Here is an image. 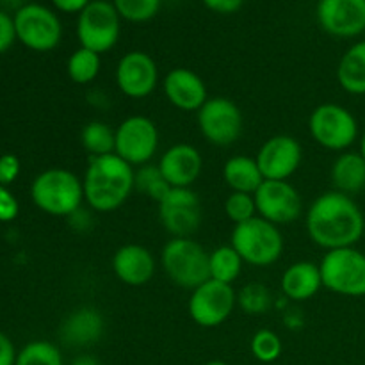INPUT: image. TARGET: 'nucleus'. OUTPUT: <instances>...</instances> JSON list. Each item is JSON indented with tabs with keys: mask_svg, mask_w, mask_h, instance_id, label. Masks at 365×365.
<instances>
[{
	"mask_svg": "<svg viewBox=\"0 0 365 365\" xmlns=\"http://www.w3.org/2000/svg\"><path fill=\"white\" fill-rule=\"evenodd\" d=\"M16 39L34 52H50L63 39L59 16L43 4H24L13 14Z\"/></svg>",
	"mask_w": 365,
	"mask_h": 365,
	"instance_id": "obj_9",
	"label": "nucleus"
},
{
	"mask_svg": "<svg viewBox=\"0 0 365 365\" xmlns=\"http://www.w3.org/2000/svg\"><path fill=\"white\" fill-rule=\"evenodd\" d=\"M359 141H360V155L364 157L365 159V127H364V130H362V134H360V138H359Z\"/></svg>",
	"mask_w": 365,
	"mask_h": 365,
	"instance_id": "obj_43",
	"label": "nucleus"
},
{
	"mask_svg": "<svg viewBox=\"0 0 365 365\" xmlns=\"http://www.w3.org/2000/svg\"><path fill=\"white\" fill-rule=\"evenodd\" d=\"M309 130L314 141L330 152H346L360 138L355 114L339 103H321L309 118Z\"/></svg>",
	"mask_w": 365,
	"mask_h": 365,
	"instance_id": "obj_7",
	"label": "nucleus"
},
{
	"mask_svg": "<svg viewBox=\"0 0 365 365\" xmlns=\"http://www.w3.org/2000/svg\"><path fill=\"white\" fill-rule=\"evenodd\" d=\"M100 68H102L100 53L88 48H82V46H78V48L68 57L66 63L68 77H70V81L77 86H86L95 82V78L98 77L100 73Z\"/></svg>",
	"mask_w": 365,
	"mask_h": 365,
	"instance_id": "obj_28",
	"label": "nucleus"
},
{
	"mask_svg": "<svg viewBox=\"0 0 365 365\" xmlns=\"http://www.w3.org/2000/svg\"><path fill=\"white\" fill-rule=\"evenodd\" d=\"M134 166L116 153L89 157L82 185L84 202L93 212H114L134 192Z\"/></svg>",
	"mask_w": 365,
	"mask_h": 365,
	"instance_id": "obj_2",
	"label": "nucleus"
},
{
	"mask_svg": "<svg viewBox=\"0 0 365 365\" xmlns=\"http://www.w3.org/2000/svg\"><path fill=\"white\" fill-rule=\"evenodd\" d=\"M159 220L171 237H191L202 225V205L191 187H171L159 203Z\"/></svg>",
	"mask_w": 365,
	"mask_h": 365,
	"instance_id": "obj_13",
	"label": "nucleus"
},
{
	"mask_svg": "<svg viewBox=\"0 0 365 365\" xmlns=\"http://www.w3.org/2000/svg\"><path fill=\"white\" fill-rule=\"evenodd\" d=\"M159 150V128L150 118L134 114L116 127L114 153L130 166H145Z\"/></svg>",
	"mask_w": 365,
	"mask_h": 365,
	"instance_id": "obj_10",
	"label": "nucleus"
},
{
	"mask_svg": "<svg viewBox=\"0 0 365 365\" xmlns=\"http://www.w3.org/2000/svg\"><path fill=\"white\" fill-rule=\"evenodd\" d=\"M70 365H102L100 364V360L96 359V356H93V355H78V356H75L73 360H71V364Z\"/></svg>",
	"mask_w": 365,
	"mask_h": 365,
	"instance_id": "obj_42",
	"label": "nucleus"
},
{
	"mask_svg": "<svg viewBox=\"0 0 365 365\" xmlns=\"http://www.w3.org/2000/svg\"><path fill=\"white\" fill-rule=\"evenodd\" d=\"M209 253L191 237H171L160 252V266L175 285L192 291L209 280Z\"/></svg>",
	"mask_w": 365,
	"mask_h": 365,
	"instance_id": "obj_5",
	"label": "nucleus"
},
{
	"mask_svg": "<svg viewBox=\"0 0 365 365\" xmlns=\"http://www.w3.org/2000/svg\"><path fill=\"white\" fill-rule=\"evenodd\" d=\"M121 32V16L110 0H93L78 13L77 39L82 48L106 53L116 46Z\"/></svg>",
	"mask_w": 365,
	"mask_h": 365,
	"instance_id": "obj_8",
	"label": "nucleus"
},
{
	"mask_svg": "<svg viewBox=\"0 0 365 365\" xmlns=\"http://www.w3.org/2000/svg\"><path fill=\"white\" fill-rule=\"evenodd\" d=\"M242 259L232 245H225L209 253V278L232 285L242 273Z\"/></svg>",
	"mask_w": 365,
	"mask_h": 365,
	"instance_id": "obj_27",
	"label": "nucleus"
},
{
	"mask_svg": "<svg viewBox=\"0 0 365 365\" xmlns=\"http://www.w3.org/2000/svg\"><path fill=\"white\" fill-rule=\"evenodd\" d=\"M68 223H70V227L73 228V230L77 232H89L93 228V210L89 209H84V207H81L78 210H75L73 214H71L70 217H66Z\"/></svg>",
	"mask_w": 365,
	"mask_h": 365,
	"instance_id": "obj_38",
	"label": "nucleus"
},
{
	"mask_svg": "<svg viewBox=\"0 0 365 365\" xmlns=\"http://www.w3.org/2000/svg\"><path fill=\"white\" fill-rule=\"evenodd\" d=\"M198 128L205 141L214 146H230L242 134V113L235 102L225 96H212L196 113Z\"/></svg>",
	"mask_w": 365,
	"mask_h": 365,
	"instance_id": "obj_12",
	"label": "nucleus"
},
{
	"mask_svg": "<svg viewBox=\"0 0 365 365\" xmlns=\"http://www.w3.org/2000/svg\"><path fill=\"white\" fill-rule=\"evenodd\" d=\"M282 292L291 302H307L323 287L319 264L299 260L291 264L282 274Z\"/></svg>",
	"mask_w": 365,
	"mask_h": 365,
	"instance_id": "obj_22",
	"label": "nucleus"
},
{
	"mask_svg": "<svg viewBox=\"0 0 365 365\" xmlns=\"http://www.w3.org/2000/svg\"><path fill=\"white\" fill-rule=\"evenodd\" d=\"M250 349H252V355L255 356V360L262 364H271L277 362L282 356L284 351V344H282L280 335L274 334L273 330H259L252 337L250 342Z\"/></svg>",
	"mask_w": 365,
	"mask_h": 365,
	"instance_id": "obj_33",
	"label": "nucleus"
},
{
	"mask_svg": "<svg viewBox=\"0 0 365 365\" xmlns=\"http://www.w3.org/2000/svg\"><path fill=\"white\" fill-rule=\"evenodd\" d=\"M303 148L292 135H273L257 152L255 160L264 180H289L302 166Z\"/></svg>",
	"mask_w": 365,
	"mask_h": 365,
	"instance_id": "obj_16",
	"label": "nucleus"
},
{
	"mask_svg": "<svg viewBox=\"0 0 365 365\" xmlns=\"http://www.w3.org/2000/svg\"><path fill=\"white\" fill-rule=\"evenodd\" d=\"M237 307V292L232 285L207 280L189 296L187 310L191 319L202 328H216L234 314Z\"/></svg>",
	"mask_w": 365,
	"mask_h": 365,
	"instance_id": "obj_11",
	"label": "nucleus"
},
{
	"mask_svg": "<svg viewBox=\"0 0 365 365\" xmlns=\"http://www.w3.org/2000/svg\"><path fill=\"white\" fill-rule=\"evenodd\" d=\"M157 166L171 187H191L202 175L203 159L196 146L177 143L160 155Z\"/></svg>",
	"mask_w": 365,
	"mask_h": 365,
	"instance_id": "obj_19",
	"label": "nucleus"
},
{
	"mask_svg": "<svg viewBox=\"0 0 365 365\" xmlns=\"http://www.w3.org/2000/svg\"><path fill=\"white\" fill-rule=\"evenodd\" d=\"M230 245L241 255L245 264L267 267L280 260L284 253V235L280 227L255 216L245 223L234 225Z\"/></svg>",
	"mask_w": 365,
	"mask_h": 365,
	"instance_id": "obj_4",
	"label": "nucleus"
},
{
	"mask_svg": "<svg viewBox=\"0 0 365 365\" xmlns=\"http://www.w3.org/2000/svg\"><path fill=\"white\" fill-rule=\"evenodd\" d=\"M323 287L346 298L365 296V253L349 248L330 250L319 262Z\"/></svg>",
	"mask_w": 365,
	"mask_h": 365,
	"instance_id": "obj_6",
	"label": "nucleus"
},
{
	"mask_svg": "<svg viewBox=\"0 0 365 365\" xmlns=\"http://www.w3.org/2000/svg\"><path fill=\"white\" fill-rule=\"evenodd\" d=\"M237 307L248 316H262L273 307V294L259 282H250L237 292Z\"/></svg>",
	"mask_w": 365,
	"mask_h": 365,
	"instance_id": "obj_31",
	"label": "nucleus"
},
{
	"mask_svg": "<svg viewBox=\"0 0 365 365\" xmlns=\"http://www.w3.org/2000/svg\"><path fill=\"white\" fill-rule=\"evenodd\" d=\"M18 212H20V203H18L16 196L9 191V187L0 185V221L9 223V221L16 220Z\"/></svg>",
	"mask_w": 365,
	"mask_h": 365,
	"instance_id": "obj_35",
	"label": "nucleus"
},
{
	"mask_svg": "<svg viewBox=\"0 0 365 365\" xmlns=\"http://www.w3.org/2000/svg\"><path fill=\"white\" fill-rule=\"evenodd\" d=\"M114 78L121 95L132 100H143L159 86V68L150 53L132 50L118 61Z\"/></svg>",
	"mask_w": 365,
	"mask_h": 365,
	"instance_id": "obj_14",
	"label": "nucleus"
},
{
	"mask_svg": "<svg viewBox=\"0 0 365 365\" xmlns=\"http://www.w3.org/2000/svg\"><path fill=\"white\" fill-rule=\"evenodd\" d=\"M205 365H228V364L223 362V360H210V362H207Z\"/></svg>",
	"mask_w": 365,
	"mask_h": 365,
	"instance_id": "obj_44",
	"label": "nucleus"
},
{
	"mask_svg": "<svg viewBox=\"0 0 365 365\" xmlns=\"http://www.w3.org/2000/svg\"><path fill=\"white\" fill-rule=\"evenodd\" d=\"M335 191L351 196L365 189V159L360 152H342L331 166Z\"/></svg>",
	"mask_w": 365,
	"mask_h": 365,
	"instance_id": "obj_23",
	"label": "nucleus"
},
{
	"mask_svg": "<svg viewBox=\"0 0 365 365\" xmlns=\"http://www.w3.org/2000/svg\"><path fill=\"white\" fill-rule=\"evenodd\" d=\"M14 365H64V359L53 342L32 341L18 351Z\"/></svg>",
	"mask_w": 365,
	"mask_h": 365,
	"instance_id": "obj_30",
	"label": "nucleus"
},
{
	"mask_svg": "<svg viewBox=\"0 0 365 365\" xmlns=\"http://www.w3.org/2000/svg\"><path fill=\"white\" fill-rule=\"evenodd\" d=\"M163 91L168 102L184 113H198L210 98L203 78L189 68H173L163 78Z\"/></svg>",
	"mask_w": 365,
	"mask_h": 365,
	"instance_id": "obj_18",
	"label": "nucleus"
},
{
	"mask_svg": "<svg viewBox=\"0 0 365 365\" xmlns=\"http://www.w3.org/2000/svg\"><path fill=\"white\" fill-rule=\"evenodd\" d=\"M91 2L93 0H52V4L56 6L57 11H61V13H68V14H75V13L78 14Z\"/></svg>",
	"mask_w": 365,
	"mask_h": 365,
	"instance_id": "obj_41",
	"label": "nucleus"
},
{
	"mask_svg": "<svg viewBox=\"0 0 365 365\" xmlns=\"http://www.w3.org/2000/svg\"><path fill=\"white\" fill-rule=\"evenodd\" d=\"M16 348L13 341L0 330V365H14L16 362Z\"/></svg>",
	"mask_w": 365,
	"mask_h": 365,
	"instance_id": "obj_40",
	"label": "nucleus"
},
{
	"mask_svg": "<svg viewBox=\"0 0 365 365\" xmlns=\"http://www.w3.org/2000/svg\"><path fill=\"white\" fill-rule=\"evenodd\" d=\"M16 41V31H14V20L7 11L0 9V56L6 53Z\"/></svg>",
	"mask_w": 365,
	"mask_h": 365,
	"instance_id": "obj_37",
	"label": "nucleus"
},
{
	"mask_svg": "<svg viewBox=\"0 0 365 365\" xmlns=\"http://www.w3.org/2000/svg\"><path fill=\"white\" fill-rule=\"evenodd\" d=\"M225 184L235 192H248L255 195L257 189L262 185L264 177L257 164L255 157L235 155L225 163L223 166Z\"/></svg>",
	"mask_w": 365,
	"mask_h": 365,
	"instance_id": "obj_24",
	"label": "nucleus"
},
{
	"mask_svg": "<svg viewBox=\"0 0 365 365\" xmlns=\"http://www.w3.org/2000/svg\"><path fill=\"white\" fill-rule=\"evenodd\" d=\"M253 196L257 216L277 227L292 223L302 214V196L289 180H264Z\"/></svg>",
	"mask_w": 365,
	"mask_h": 365,
	"instance_id": "obj_15",
	"label": "nucleus"
},
{
	"mask_svg": "<svg viewBox=\"0 0 365 365\" xmlns=\"http://www.w3.org/2000/svg\"><path fill=\"white\" fill-rule=\"evenodd\" d=\"M317 21L335 38H355L365 31V0H319Z\"/></svg>",
	"mask_w": 365,
	"mask_h": 365,
	"instance_id": "obj_17",
	"label": "nucleus"
},
{
	"mask_svg": "<svg viewBox=\"0 0 365 365\" xmlns=\"http://www.w3.org/2000/svg\"><path fill=\"white\" fill-rule=\"evenodd\" d=\"M337 81L349 95H365V41L346 50L339 61Z\"/></svg>",
	"mask_w": 365,
	"mask_h": 365,
	"instance_id": "obj_25",
	"label": "nucleus"
},
{
	"mask_svg": "<svg viewBox=\"0 0 365 365\" xmlns=\"http://www.w3.org/2000/svg\"><path fill=\"white\" fill-rule=\"evenodd\" d=\"M20 159L13 153H4L0 155V185H11L20 175Z\"/></svg>",
	"mask_w": 365,
	"mask_h": 365,
	"instance_id": "obj_36",
	"label": "nucleus"
},
{
	"mask_svg": "<svg viewBox=\"0 0 365 365\" xmlns=\"http://www.w3.org/2000/svg\"><path fill=\"white\" fill-rule=\"evenodd\" d=\"M170 189L171 185L168 184L157 164H145L134 171V191L141 192L157 205L163 202Z\"/></svg>",
	"mask_w": 365,
	"mask_h": 365,
	"instance_id": "obj_29",
	"label": "nucleus"
},
{
	"mask_svg": "<svg viewBox=\"0 0 365 365\" xmlns=\"http://www.w3.org/2000/svg\"><path fill=\"white\" fill-rule=\"evenodd\" d=\"M121 20L130 24H145L157 16L163 0H110Z\"/></svg>",
	"mask_w": 365,
	"mask_h": 365,
	"instance_id": "obj_32",
	"label": "nucleus"
},
{
	"mask_svg": "<svg viewBox=\"0 0 365 365\" xmlns=\"http://www.w3.org/2000/svg\"><path fill=\"white\" fill-rule=\"evenodd\" d=\"M225 214L234 225H241L257 216L255 196L232 191L225 200Z\"/></svg>",
	"mask_w": 365,
	"mask_h": 365,
	"instance_id": "obj_34",
	"label": "nucleus"
},
{
	"mask_svg": "<svg viewBox=\"0 0 365 365\" xmlns=\"http://www.w3.org/2000/svg\"><path fill=\"white\" fill-rule=\"evenodd\" d=\"M202 2L207 9L214 11V13L232 14V13H237V11L241 9L245 0H202Z\"/></svg>",
	"mask_w": 365,
	"mask_h": 365,
	"instance_id": "obj_39",
	"label": "nucleus"
},
{
	"mask_svg": "<svg viewBox=\"0 0 365 365\" xmlns=\"http://www.w3.org/2000/svg\"><path fill=\"white\" fill-rule=\"evenodd\" d=\"M31 198L48 216L70 217L84 203L82 178L66 168H48L32 180Z\"/></svg>",
	"mask_w": 365,
	"mask_h": 365,
	"instance_id": "obj_3",
	"label": "nucleus"
},
{
	"mask_svg": "<svg viewBox=\"0 0 365 365\" xmlns=\"http://www.w3.org/2000/svg\"><path fill=\"white\" fill-rule=\"evenodd\" d=\"M103 330H106V321L102 314L93 307H81L63 321L61 339L71 348H89L100 342Z\"/></svg>",
	"mask_w": 365,
	"mask_h": 365,
	"instance_id": "obj_21",
	"label": "nucleus"
},
{
	"mask_svg": "<svg viewBox=\"0 0 365 365\" xmlns=\"http://www.w3.org/2000/svg\"><path fill=\"white\" fill-rule=\"evenodd\" d=\"M81 143L89 157L110 155L116 148V128L102 120L89 121L82 127Z\"/></svg>",
	"mask_w": 365,
	"mask_h": 365,
	"instance_id": "obj_26",
	"label": "nucleus"
},
{
	"mask_svg": "<svg viewBox=\"0 0 365 365\" xmlns=\"http://www.w3.org/2000/svg\"><path fill=\"white\" fill-rule=\"evenodd\" d=\"M113 273L128 287L146 285L155 274V257L141 245H123L114 252L110 260Z\"/></svg>",
	"mask_w": 365,
	"mask_h": 365,
	"instance_id": "obj_20",
	"label": "nucleus"
},
{
	"mask_svg": "<svg viewBox=\"0 0 365 365\" xmlns=\"http://www.w3.org/2000/svg\"><path fill=\"white\" fill-rule=\"evenodd\" d=\"M305 227L314 245L330 252L356 246L365 232V217L351 196L334 189L314 200L307 210Z\"/></svg>",
	"mask_w": 365,
	"mask_h": 365,
	"instance_id": "obj_1",
	"label": "nucleus"
}]
</instances>
